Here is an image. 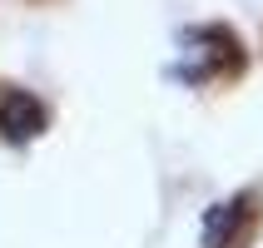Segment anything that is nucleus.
<instances>
[{
  "label": "nucleus",
  "instance_id": "obj_1",
  "mask_svg": "<svg viewBox=\"0 0 263 248\" xmlns=\"http://www.w3.org/2000/svg\"><path fill=\"white\" fill-rule=\"evenodd\" d=\"M40 129H45V104L35 94H25V89H5L0 94V134L10 144H25Z\"/></svg>",
  "mask_w": 263,
  "mask_h": 248
},
{
  "label": "nucleus",
  "instance_id": "obj_2",
  "mask_svg": "<svg viewBox=\"0 0 263 248\" xmlns=\"http://www.w3.org/2000/svg\"><path fill=\"white\" fill-rule=\"evenodd\" d=\"M249 199H229V204H214L204 219V248H229L238 234V223H243V214H249Z\"/></svg>",
  "mask_w": 263,
  "mask_h": 248
}]
</instances>
